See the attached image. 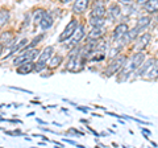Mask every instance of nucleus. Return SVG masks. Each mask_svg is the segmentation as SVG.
I'll return each mask as SVG.
<instances>
[{
    "instance_id": "nucleus-9",
    "label": "nucleus",
    "mask_w": 158,
    "mask_h": 148,
    "mask_svg": "<svg viewBox=\"0 0 158 148\" xmlns=\"http://www.w3.org/2000/svg\"><path fill=\"white\" fill-rule=\"evenodd\" d=\"M128 31H129V29H128L127 24H120V25H117L115 28V31H113V36H112L113 37V41H120Z\"/></svg>"
},
{
    "instance_id": "nucleus-1",
    "label": "nucleus",
    "mask_w": 158,
    "mask_h": 148,
    "mask_svg": "<svg viewBox=\"0 0 158 148\" xmlns=\"http://www.w3.org/2000/svg\"><path fill=\"white\" fill-rule=\"evenodd\" d=\"M145 60V56H144V53H141V52H137L133 54V57H131L128 61H125L124 63V66L121 67V72H120V77H118V81H121V80H125V78L129 76V74L132 72H135L136 69H138L141 65H142V62H144Z\"/></svg>"
},
{
    "instance_id": "nucleus-7",
    "label": "nucleus",
    "mask_w": 158,
    "mask_h": 148,
    "mask_svg": "<svg viewBox=\"0 0 158 148\" xmlns=\"http://www.w3.org/2000/svg\"><path fill=\"white\" fill-rule=\"evenodd\" d=\"M83 36H85V27H83V25H78L77 29H75V32L73 33V36L67 40L69 45H70V46L77 45V44L83 38Z\"/></svg>"
},
{
    "instance_id": "nucleus-20",
    "label": "nucleus",
    "mask_w": 158,
    "mask_h": 148,
    "mask_svg": "<svg viewBox=\"0 0 158 148\" xmlns=\"http://www.w3.org/2000/svg\"><path fill=\"white\" fill-rule=\"evenodd\" d=\"M149 24H150V17L142 16V17L138 19V21H137V25H136V27L141 31V29H145L148 25H149Z\"/></svg>"
},
{
    "instance_id": "nucleus-25",
    "label": "nucleus",
    "mask_w": 158,
    "mask_h": 148,
    "mask_svg": "<svg viewBox=\"0 0 158 148\" xmlns=\"http://www.w3.org/2000/svg\"><path fill=\"white\" fill-rule=\"evenodd\" d=\"M44 15H45V11H42V9H38V11L34 13V24H40L42 20V17H44Z\"/></svg>"
},
{
    "instance_id": "nucleus-17",
    "label": "nucleus",
    "mask_w": 158,
    "mask_h": 148,
    "mask_svg": "<svg viewBox=\"0 0 158 148\" xmlns=\"http://www.w3.org/2000/svg\"><path fill=\"white\" fill-rule=\"evenodd\" d=\"M146 78H149V80H156L158 78V60L154 61V63L152 65V67L149 69V72L145 74Z\"/></svg>"
},
{
    "instance_id": "nucleus-22",
    "label": "nucleus",
    "mask_w": 158,
    "mask_h": 148,
    "mask_svg": "<svg viewBox=\"0 0 158 148\" xmlns=\"http://www.w3.org/2000/svg\"><path fill=\"white\" fill-rule=\"evenodd\" d=\"M104 17H91V20H90V24L92 27H103L104 25Z\"/></svg>"
},
{
    "instance_id": "nucleus-11",
    "label": "nucleus",
    "mask_w": 158,
    "mask_h": 148,
    "mask_svg": "<svg viewBox=\"0 0 158 148\" xmlns=\"http://www.w3.org/2000/svg\"><path fill=\"white\" fill-rule=\"evenodd\" d=\"M88 7V0H75L73 6V11L75 13H82L85 12Z\"/></svg>"
},
{
    "instance_id": "nucleus-8",
    "label": "nucleus",
    "mask_w": 158,
    "mask_h": 148,
    "mask_svg": "<svg viewBox=\"0 0 158 148\" xmlns=\"http://www.w3.org/2000/svg\"><path fill=\"white\" fill-rule=\"evenodd\" d=\"M104 15H106V8H104V6H103V2L98 0V2L95 3V6H94V8H92L90 16L91 17H104Z\"/></svg>"
},
{
    "instance_id": "nucleus-19",
    "label": "nucleus",
    "mask_w": 158,
    "mask_h": 148,
    "mask_svg": "<svg viewBox=\"0 0 158 148\" xmlns=\"http://www.w3.org/2000/svg\"><path fill=\"white\" fill-rule=\"evenodd\" d=\"M154 61L156 60H153V58H150V60H148L145 63H144V66H140L141 69H140V72H138V76H140V77H145V74L148 73V72H149V69L152 67V65H153V63H154Z\"/></svg>"
},
{
    "instance_id": "nucleus-4",
    "label": "nucleus",
    "mask_w": 158,
    "mask_h": 148,
    "mask_svg": "<svg viewBox=\"0 0 158 148\" xmlns=\"http://www.w3.org/2000/svg\"><path fill=\"white\" fill-rule=\"evenodd\" d=\"M52 54H53V48L52 46H46L41 52V56H40V58H38L37 65H36V69H34V70H36V72H41L42 69L48 65L49 60L52 58Z\"/></svg>"
},
{
    "instance_id": "nucleus-18",
    "label": "nucleus",
    "mask_w": 158,
    "mask_h": 148,
    "mask_svg": "<svg viewBox=\"0 0 158 148\" xmlns=\"http://www.w3.org/2000/svg\"><path fill=\"white\" fill-rule=\"evenodd\" d=\"M144 7H145V11H148L149 13L158 12V0H149Z\"/></svg>"
},
{
    "instance_id": "nucleus-26",
    "label": "nucleus",
    "mask_w": 158,
    "mask_h": 148,
    "mask_svg": "<svg viewBox=\"0 0 158 148\" xmlns=\"http://www.w3.org/2000/svg\"><path fill=\"white\" fill-rule=\"evenodd\" d=\"M110 15H111V17L116 19V17H118V16L121 15V9L118 8L117 6H113V7L111 8V11H110Z\"/></svg>"
},
{
    "instance_id": "nucleus-13",
    "label": "nucleus",
    "mask_w": 158,
    "mask_h": 148,
    "mask_svg": "<svg viewBox=\"0 0 158 148\" xmlns=\"http://www.w3.org/2000/svg\"><path fill=\"white\" fill-rule=\"evenodd\" d=\"M34 69H36V65H34L32 61H29V62H25V63H21V65L17 67V73L19 74H28V73L33 72Z\"/></svg>"
},
{
    "instance_id": "nucleus-28",
    "label": "nucleus",
    "mask_w": 158,
    "mask_h": 148,
    "mask_svg": "<svg viewBox=\"0 0 158 148\" xmlns=\"http://www.w3.org/2000/svg\"><path fill=\"white\" fill-rule=\"evenodd\" d=\"M69 132H70V134H77V135H83L82 134V132H79V131H77V130H73V128H71V130H69Z\"/></svg>"
},
{
    "instance_id": "nucleus-23",
    "label": "nucleus",
    "mask_w": 158,
    "mask_h": 148,
    "mask_svg": "<svg viewBox=\"0 0 158 148\" xmlns=\"http://www.w3.org/2000/svg\"><path fill=\"white\" fill-rule=\"evenodd\" d=\"M8 20H9V12L6 11V9H2L0 11V27L4 25Z\"/></svg>"
},
{
    "instance_id": "nucleus-30",
    "label": "nucleus",
    "mask_w": 158,
    "mask_h": 148,
    "mask_svg": "<svg viewBox=\"0 0 158 148\" xmlns=\"http://www.w3.org/2000/svg\"><path fill=\"white\" fill-rule=\"evenodd\" d=\"M141 131L144 132L145 135H150V131H149V130H146V128H142V127H141Z\"/></svg>"
},
{
    "instance_id": "nucleus-24",
    "label": "nucleus",
    "mask_w": 158,
    "mask_h": 148,
    "mask_svg": "<svg viewBox=\"0 0 158 148\" xmlns=\"http://www.w3.org/2000/svg\"><path fill=\"white\" fill-rule=\"evenodd\" d=\"M9 41H13L12 40V33H9V32L3 33L2 37H0V42L2 44H9Z\"/></svg>"
},
{
    "instance_id": "nucleus-10",
    "label": "nucleus",
    "mask_w": 158,
    "mask_h": 148,
    "mask_svg": "<svg viewBox=\"0 0 158 148\" xmlns=\"http://www.w3.org/2000/svg\"><path fill=\"white\" fill-rule=\"evenodd\" d=\"M149 41H150V34H149V33L142 34V36L138 38L137 42H136L135 50H136V52H142V49H145V48H146V45L149 44Z\"/></svg>"
},
{
    "instance_id": "nucleus-31",
    "label": "nucleus",
    "mask_w": 158,
    "mask_h": 148,
    "mask_svg": "<svg viewBox=\"0 0 158 148\" xmlns=\"http://www.w3.org/2000/svg\"><path fill=\"white\" fill-rule=\"evenodd\" d=\"M61 2H62V3H70L71 0H61Z\"/></svg>"
},
{
    "instance_id": "nucleus-33",
    "label": "nucleus",
    "mask_w": 158,
    "mask_h": 148,
    "mask_svg": "<svg viewBox=\"0 0 158 148\" xmlns=\"http://www.w3.org/2000/svg\"><path fill=\"white\" fill-rule=\"evenodd\" d=\"M125 2H128V0H125Z\"/></svg>"
},
{
    "instance_id": "nucleus-12",
    "label": "nucleus",
    "mask_w": 158,
    "mask_h": 148,
    "mask_svg": "<svg viewBox=\"0 0 158 148\" xmlns=\"http://www.w3.org/2000/svg\"><path fill=\"white\" fill-rule=\"evenodd\" d=\"M140 33V29H138L137 27L136 28H133L132 31H128L125 34H124V37L121 38V41H123V44H128V42H131V41H133L135 38L137 37V34Z\"/></svg>"
},
{
    "instance_id": "nucleus-5",
    "label": "nucleus",
    "mask_w": 158,
    "mask_h": 148,
    "mask_svg": "<svg viewBox=\"0 0 158 148\" xmlns=\"http://www.w3.org/2000/svg\"><path fill=\"white\" fill-rule=\"evenodd\" d=\"M83 60H85V58H82L81 54H79V56H75V57H70V60H69V62L66 63V69L69 72H73V73L82 70L83 63H85Z\"/></svg>"
},
{
    "instance_id": "nucleus-32",
    "label": "nucleus",
    "mask_w": 158,
    "mask_h": 148,
    "mask_svg": "<svg viewBox=\"0 0 158 148\" xmlns=\"http://www.w3.org/2000/svg\"><path fill=\"white\" fill-rule=\"evenodd\" d=\"M2 50H3V45H0V54H2Z\"/></svg>"
},
{
    "instance_id": "nucleus-2",
    "label": "nucleus",
    "mask_w": 158,
    "mask_h": 148,
    "mask_svg": "<svg viewBox=\"0 0 158 148\" xmlns=\"http://www.w3.org/2000/svg\"><path fill=\"white\" fill-rule=\"evenodd\" d=\"M38 54V50H36V49H25V50H23V53L20 54L19 57L15 58L13 61V65L15 66H20L21 63H25V62H29V61H33L34 58L37 57Z\"/></svg>"
},
{
    "instance_id": "nucleus-15",
    "label": "nucleus",
    "mask_w": 158,
    "mask_h": 148,
    "mask_svg": "<svg viewBox=\"0 0 158 148\" xmlns=\"http://www.w3.org/2000/svg\"><path fill=\"white\" fill-rule=\"evenodd\" d=\"M53 16L50 13H48L45 12V15H44V17H42V20L41 23H40V25H41V28L44 29V31H46V29H49L52 25H53Z\"/></svg>"
},
{
    "instance_id": "nucleus-16",
    "label": "nucleus",
    "mask_w": 158,
    "mask_h": 148,
    "mask_svg": "<svg viewBox=\"0 0 158 148\" xmlns=\"http://www.w3.org/2000/svg\"><path fill=\"white\" fill-rule=\"evenodd\" d=\"M25 45H28V38H23V40H20L16 45H15L12 49H11V52H9L7 56H6V58H8V57H11L12 54H15V53H17V52H20L21 49L25 46Z\"/></svg>"
},
{
    "instance_id": "nucleus-29",
    "label": "nucleus",
    "mask_w": 158,
    "mask_h": 148,
    "mask_svg": "<svg viewBox=\"0 0 158 148\" xmlns=\"http://www.w3.org/2000/svg\"><path fill=\"white\" fill-rule=\"evenodd\" d=\"M148 2H149V0H137V3L140 4V6H145Z\"/></svg>"
},
{
    "instance_id": "nucleus-3",
    "label": "nucleus",
    "mask_w": 158,
    "mask_h": 148,
    "mask_svg": "<svg viewBox=\"0 0 158 148\" xmlns=\"http://www.w3.org/2000/svg\"><path fill=\"white\" fill-rule=\"evenodd\" d=\"M125 61H127V58L124 56H117L116 58H113V60L111 61V63L108 65V67H107L106 74L108 77H111V76H113V74L118 73V70L124 66Z\"/></svg>"
},
{
    "instance_id": "nucleus-27",
    "label": "nucleus",
    "mask_w": 158,
    "mask_h": 148,
    "mask_svg": "<svg viewBox=\"0 0 158 148\" xmlns=\"http://www.w3.org/2000/svg\"><path fill=\"white\" fill-rule=\"evenodd\" d=\"M40 40H42V34H40V36H37L36 38H34L33 42H32V44H29V45H28V48H33L34 45H37V44L40 42Z\"/></svg>"
},
{
    "instance_id": "nucleus-6",
    "label": "nucleus",
    "mask_w": 158,
    "mask_h": 148,
    "mask_svg": "<svg viewBox=\"0 0 158 148\" xmlns=\"http://www.w3.org/2000/svg\"><path fill=\"white\" fill-rule=\"evenodd\" d=\"M77 27H78V21H77V20H71L70 23H69V25L65 28V31H63V32L61 33V36H59L58 41H61V42L67 41L69 38H70V37L73 36V33L75 32Z\"/></svg>"
},
{
    "instance_id": "nucleus-14",
    "label": "nucleus",
    "mask_w": 158,
    "mask_h": 148,
    "mask_svg": "<svg viewBox=\"0 0 158 148\" xmlns=\"http://www.w3.org/2000/svg\"><path fill=\"white\" fill-rule=\"evenodd\" d=\"M104 33V31H103V27H94L92 31L90 32V34H88V41H96L99 40V38L102 37V34Z\"/></svg>"
},
{
    "instance_id": "nucleus-21",
    "label": "nucleus",
    "mask_w": 158,
    "mask_h": 148,
    "mask_svg": "<svg viewBox=\"0 0 158 148\" xmlns=\"http://www.w3.org/2000/svg\"><path fill=\"white\" fill-rule=\"evenodd\" d=\"M61 62H62V57L61 56H54V57H52L50 60H49L48 66L50 69H54V67H57V66L61 65Z\"/></svg>"
}]
</instances>
